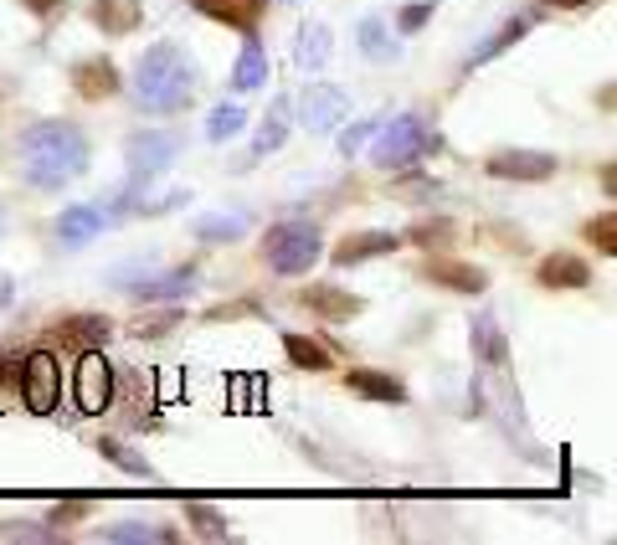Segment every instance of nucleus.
Returning <instances> with one entry per match:
<instances>
[{
	"label": "nucleus",
	"mask_w": 617,
	"mask_h": 545,
	"mask_svg": "<svg viewBox=\"0 0 617 545\" xmlns=\"http://www.w3.org/2000/svg\"><path fill=\"white\" fill-rule=\"evenodd\" d=\"M535 278H541V289H586L592 283V263L581 253H545Z\"/></svg>",
	"instance_id": "2eb2a0df"
},
{
	"label": "nucleus",
	"mask_w": 617,
	"mask_h": 545,
	"mask_svg": "<svg viewBox=\"0 0 617 545\" xmlns=\"http://www.w3.org/2000/svg\"><path fill=\"white\" fill-rule=\"evenodd\" d=\"M21 11H32L37 21H52L57 11H68V0H21Z\"/></svg>",
	"instance_id": "4c0bfd02"
},
{
	"label": "nucleus",
	"mask_w": 617,
	"mask_h": 545,
	"mask_svg": "<svg viewBox=\"0 0 617 545\" xmlns=\"http://www.w3.org/2000/svg\"><path fill=\"white\" fill-rule=\"evenodd\" d=\"M21 401L32 412H52L62 401V361L52 350H32L26 355V365H21Z\"/></svg>",
	"instance_id": "0eeeda50"
},
{
	"label": "nucleus",
	"mask_w": 617,
	"mask_h": 545,
	"mask_svg": "<svg viewBox=\"0 0 617 545\" xmlns=\"http://www.w3.org/2000/svg\"><path fill=\"white\" fill-rule=\"evenodd\" d=\"M88 499H68V505H57L52 509V525H77V520H83V514H88Z\"/></svg>",
	"instance_id": "f704fd0d"
},
{
	"label": "nucleus",
	"mask_w": 617,
	"mask_h": 545,
	"mask_svg": "<svg viewBox=\"0 0 617 545\" xmlns=\"http://www.w3.org/2000/svg\"><path fill=\"white\" fill-rule=\"evenodd\" d=\"M401 242H412V247H422V253H448V247L458 242V227L448 217H433V221H418Z\"/></svg>",
	"instance_id": "4be33fe9"
},
{
	"label": "nucleus",
	"mask_w": 617,
	"mask_h": 545,
	"mask_svg": "<svg viewBox=\"0 0 617 545\" xmlns=\"http://www.w3.org/2000/svg\"><path fill=\"white\" fill-rule=\"evenodd\" d=\"M134 299L145 304H160V299H185L196 289V268H170V272H155V278H140V283H124Z\"/></svg>",
	"instance_id": "a211bd4d"
},
{
	"label": "nucleus",
	"mask_w": 617,
	"mask_h": 545,
	"mask_svg": "<svg viewBox=\"0 0 617 545\" xmlns=\"http://www.w3.org/2000/svg\"><path fill=\"white\" fill-rule=\"evenodd\" d=\"M206 21H217L227 32H242V37H253L263 16H268V0H191Z\"/></svg>",
	"instance_id": "9d476101"
},
{
	"label": "nucleus",
	"mask_w": 617,
	"mask_h": 545,
	"mask_svg": "<svg viewBox=\"0 0 617 545\" xmlns=\"http://www.w3.org/2000/svg\"><path fill=\"white\" fill-rule=\"evenodd\" d=\"M93 448H98V453L109 458V463H119V469L124 473H149V463L140 453H129L124 443H119V437H98V443H93Z\"/></svg>",
	"instance_id": "2f4dec72"
},
{
	"label": "nucleus",
	"mask_w": 617,
	"mask_h": 545,
	"mask_svg": "<svg viewBox=\"0 0 617 545\" xmlns=\"http://www.w3.org/2000/svg\"><path fill=\"white\" fill-rule=\"evenodd\" d=\"M525 32H530V16H515V21H505V26H499V37H494V41H484V47H479V52L469 57V73H473V68H479V62H489V57H499V52H505V47H509V41H520V37H525Z\"/></svg>",
	"instance_id": "cd10ccee"
},
{
	"label": "nucleus",
	"mask_w": 617,
	"mask_h": 545,
	"mask_svg": "<svg viewBox=\"0 0 617 545\" xmlns=\"http://www.w3.org/2000/svg\"><path fill=\"white\" fill-rule=\"evenodd\" d=\"M325 257V242H319V227L314 221H273L268 237H263V263H268L278 278H299L314 263Z\"/></svg>",
	"instance_id": "20e7f679"
},
{
	"label": "nucleus",
	"mask_w": 617,
	"mask_h": 545,
	"mask_svg": "<svg viewBox=\"0 0 617 545\" xmlns=\"http://www.w3.org/2000/svg\"><path fill=\"white\" fill-rule=\"evenodd\" d=\"M16 160H21L26 185L62 191V185H73L88 170V134L73 119H41V124H32L21 134Z\"/></svg>",
	"instance_id": "f257e3e1"
},
{
	"label": "nucleus",
	"mask_w": 617,
	"mask_h": 545,
	"mask_svg": "<svg viewBox=\"0 0 617 545\" xmlns=\"http://www.w3.org/2000/svg\"><path fill=\"white\" fill-rule=\"evenodd\" d=\"M109 335H113V325L104 314H68V319L52 325V340H62L68 350H104Z\"/></svg>",
	"instance_id": "ddd939ff"
},
{
	"label": "nucleus",
	"mask_w": 617,
	"mask_h": 545,
	"mask_svg": "<svg viewBox=\"0 0 617 545\" xmlns=\"http://www.w3.org/2000/svg\"><path fill=\"white\" fill-rule=\"evenodd\" d=\"M104 232V211L98 206H68L62 217H57V237L68 242V247H83L93 237Z\"/></svg>",
	"instance_id": "aec40b11"
},
{
	"label": "nucleus",
	"mask_w": 617,
	"mask_h": 545,
	"mask_svg": "<svg viewBox=\"0 0 617 545\" xmlns=\"http://www.w3.org/2000/svg\"><path fill=\"white\" fill-rule=\"evenodd\" d=\"M134 93L149 113H181L196 98V68L176 41H155L140 68H134Z\"/></svg>",
	"instance_id": "f03ea898"
},
{
	"label": "nucleus",
	"mask_w": 617,
	"mask_h": 545,
	"mask_svg": "<svg viewBox=\"0 0 617 545\" xmlns=\"http://www.w3.org/2000/svg\"><path fill=\"white\" fill-rule=\"evenodd\" d=\"M185 525L196 530L201 541H232V530H227V514L211 505H201V499H191L185 505Z\"/></svg>",
	"instance_id": "b1692460"
},
{
	"label": "nucleus",
	"mask_w": 617,
	"mask_h": 545,
	"mask_svg": "<svg viewBox=\"0 0 617 545\" xmlns=\"http://www.w3.org/2000/svg\"><path fill=\"white\" fill-rule=\"evenodd\" d=\"M427 16H433V0H418V5H407V11L397 16V32H418Z\"/></svg>",
	"instance_id": "72a5a7b5"
},
{
	"label": "nucleus",
	"mask_w": 617,
	"mask_h": 545,
	"mask_svg": "<svg viewBox=\"0 0 617 545\" xmlns=\"http://www.w3.org/2000/svg\"><path fill=\"white\" fill-rule=\"evenodd\" d=\"M314 319H329V325H350L355 314H365V299L350 289H335V283H308V289L293 293Z\"/></svg>",
	"instance_id": "1a4fd4ad"
},
{
	"label": "nucleus",
	"mask_w": 617,
	"mask_h": 545,
	"mask_svg": "<svg viewBox=\"0 0 617 545\" xmlns=\"http://www.w3.org/2000/svg\"><path fill=\"white\" fill-rule=\"evenodd\" d=\"M93 26L109 37H134L145 26V0H93Z\"/></svg>",
	"instance_id": "f3484780"
},
{
	"label": "nucleus",
	"mask_w": 617,
	"mask_h": 545,
	"mask_svg": "<svg viewBox=\"0 0 617 545\" xmlns=\"http://www.w3.org/2000/svg\"><path fill=\"white\" fill-rule=\"evenodd\" d=\"M350 113V98L340 88H329V83H314V88L304 93V129H314V134H329V129L340 124Z\"/></svg>",
	"instance_id": "f8f14e48"
},
{
	"label": "nucleus",
	"mask_w": 617,
	"mask_h": 545,
	"mask_svg": "<svg viewBox=\"0 0 617 545\" xmlns=\"http://www.w3.org/2000/svg\"><path fill=\"white\" fill-rule=\"evenodd\" d=\"M124 149H129V191H140V185H149L155 175H165L176 165L181 140L165 134V129H149V134H134Z\"/></svg>",
	"instance_id": "39448f33"
},
{
	"label": "nucleus",
	"mask_w": 617,
	"mask_h": 545,
	"mask_svg": "<svg viewBox=\"0 0 617 545\" xmlns=\"http://www.w3.org/2000/svg\"><path fill=\"white\" fill-rule=\"evenodd\" d=\"M484 170H489L494 181L541 185V181H551V175L561 170V160H556V155H545V149H499V155L484 160Z\"/></svg>",
	"instance_id": "6e6552de"
},
{
	"label": "nucleus",
	"mask_w": 617,
	"mask_h": 545,
	"mask_svg": "<svg viewBox=\"0 0 617 545\" xmlns=\"http://www.w3.org/2000/svg\"><path fill=\"white\" fill-rule=\"evenodd\" d=\"M283 134H289V98H278V104H273V113L263 119V129H257V140H253V160H263L268 149L283 145Z\"/></svg>",
	"instance_id": "393cba45"
},
{
	"label": "nucleus",
	"mask_w": 617,
	"mask_h": 545,
	"mask_svg": "<svg viewBox=\"0 0 617 545\" xmlns=\"http://www.w3.org/2000/svg\"><path fill=\"white\" fill-rule=\"evenodd\" d=\"M77 412H109L113 407V365L104 361V350H77V382H73Z\"/></svg>",
	"instance_id": "423d86ee"
},
{
	"label": "nucleus",
	"mask_w": 617,
	"mask_h": 545,
	"mask_svg": "<svg viewBox=\"0 0 617 545\" xmlns=\"http://www.w3.org/2000/svg\"><path fill=\"white\" fill-rule=\"evenodd\" d=\"M545 5H556V11H581V5H592V0H545Z\"/></svg>",
	"instance_id": "58836bf2"
},
{
	"label": "nucleus",
	"mask_w": 617,
	"mask_h": 545,
	"mask_svg": "<svg viewBox=\"0 0 617 545\" xmlns=\"http://www.w3.org/2000/svg\"><path fill=\"white\" fill-rule=\"evenodd\" d=\"M263 83H268V57H263V47L247 37V47H242V57H237V68H232V88L253 93V88H263Z\"/></svg>",
	"instance_id": "5701e85b"
},
{
	"label": "nucleus",
	"mask_w": 617,
	"mask_h": 545,
	"mask_svg": "<svg viewBox=\"0 0 617 545\" xmlns=\"http://www.w3.org/2000/svg\"><path fill=\"white\" fill-rule=\"evenodd\" d=\"M119 68H113L109 57H83L73 68V93L83 98V104H104V98H113L119 93Z\"/></svg>",
	"instance_id": "9b49d317"
},
{
	"label": "nucleus",
	"mask_w": 617,
	"mask_h": 545,
	"mask_svg": "<svg viewBox=\"0 0 617 545\" xmlns=\"http://www.w3.org/2000/svg\"><path fill=\"white\" fill-rule=\"evenodd\" d=\"M242 232H247V217H237V211L232 217H206L196 227L201 242H232V237H242Z\"/></svg>",
	"instance_id": "7c9ffc66"
},
{
	"label": "nucleus",
	"mask_w": 617,
	"mask_h": 545,
	"mask_svg": "<svg viewBox=\"0 0 617 545\" xmlns=\"http://www.w3.org/2000/svg\"><path fill=\"white\" fill-rule=\"evenodd\" d=\"M242 129H247V109L221 104V109L206 119V140H211V145H221V140H232V134H242Z\"/></svg>",
	"instance_id": "bb28decb"
},
{
	"label": "nucleus",
	"mask_w": 617,
	"mask_h": 545,
	"mask_svg": "<svg viewBox=\"0 0 617 545\" xmlns=\"http://www.w3.org/2000/svg\"><path fill=\"white\" fill-rule=\"evenodd\" d=\"M382 32H386L382 21H365V26H361V47L371 57H386V37H382Z\"/></svg>",
	"instance_id": "c9c22d12"
},
{
	"label": "nucleus",
	"mask_w": 617,
	"mask_h": 545,
	"mask_svg": "<svg viewBox=\"0 0 617 545\" xmlns=\"http://www.w3.org/2000/svg\"><path fill=\"white\" fill-rule=\"evenodd\" d=\"M473 361H484V365L509 361V340H505V329L494 325V314H479V319H473Z\"/></svg>",
	"instance_id": "412c9836"
},
{
	"label": "nucleus",
	"mask_w": 617,
	"mask_h": 545,
	"mask_svg": "<svg viewBox=\"0 0 617 545\" xmlns=\"http://www.w3.org/2000/svg\"><path fill=\"white\" fill-rule=\"evenodd\" d=\"M401 247V237L397 232H355L346 237V242H335V268H355V263H371V257H386V253H397Z\"/></svg>",
	"instance_id": "dca6fc26"
},
{
	"label": "nucleus",
	"mask_w": 617,
	"mask_h": 545,
	"mask_svg": "<svg viewBox=\"0 0 617 545\" xmlns=\"http://www.w3.org/2000/svg\"><path fill=\"white\" fill-rule=\"evenodd\" d=\"M104 541H176V530H160V525H140V520H124V525H109L104 530Z\"/></svg>",
	"instance_id": "c756f323"
},
{
	"label": "nucleus",
	"mask_w": 617,
	"mask_h": 545,
	"mask_svg": "<svg viewBox=\"0 0 617 545\" xmlns=\"http://www.w3.org/2000/svg\"><path fill=\"white\" fill-rule=\"evenodd\" d=\"M325 57H329L325 26H304V37H299V62H308V68H325Z\"/></svg>",
	"instance_id": "473e14b6"
},
{
	"label": "nucleus",
	"mask_w": 617,
	"mask_h": 545,
	"mask_svg": "<svg viewBox=\"0 0 617 545\" xmlns=\"http://www.w3.org/2000/svg\"><path fill=\"white\" fill-rule=\"evenodd\" d=\"M283 355H289L299 371H329V350L308 335H283Z\"/></svg>",
	"instance_id": "a878e982"
},
{
	"label": "nucleus",
	"mask_w": 617,
	"mask_h": 545,
	"mask_svg": "<svg viewBox=\"0 0 617 545\" xmlns=\"http://www.w3.org/2000/svg\"><path fill=\"white\" fill-rule=\"evenodd\" d=\"M437 145L443 140H437V129L422 113H397L391 124H376V134H371V160H376V170H412Z\"/></svg>",
	"instance_id": "7ed1b4c3"
},
{
	"label": "nucleus",
	"mask_w": 617,
	"mask_h": 545,
	"mask_svg": "<svg viewBox=\"0 0 617 545\" xmlns=\"http://www.w3.org/2000/svg\"><path fill=\"white\" fill-rule=\"evenodd\" d=\"M581 237H586L602 257H613L617 253V217H613V211H602V217H592L586 227H581Z\"/></svg>",
	"instance_id": "c85d7f7f"
},
{
	"label": "nucleus",
	"mask_w": 617,
	"mask_h": 545,
	"mask_svg": "<svg viewBox=\"0 0 617 545\" xmlns=\"http://www.w3.org/2000/svg\"><path fill=\"white\" fill-rule=\"evenodd\" d=\"M422 278L437 283V289H453V293H484L489 289V272L473 268V263H453V257H427Z\"/></svg>",
	"instance_id": "4468645a"
},
{
	"label": "nucleus",
	"mask_w": 617,
	"mask_h": 545,
	"mask_svg": "<svg viewBox=\"0 0 617 545\" xmlns=\"http://www.w3.org/2000/svg\"><path fill=\"white\" fill-rule=\"evenodd\" d=\"M346 386L355 391V397H365V401H391V407H401V401H407V386H401L397 376H386V371H365V365H355V371H350Z\"/></svg>",
	"instance_id": "6ab92c4d"
},
{
	"label": "nucleus",
	"mask_w": 617,
	"mask_h": 545,
	"mask_svg": "<svg viewBox=\"0 0 617 545\" xmlns=\"http://www.w3.org/2000/svg\"><path fill=\"white\" fill-rule=\"evenodd\" d=\"M371 134H376V119H365V124L346 129V134H340V149H346V155H355V149H361L365 140H371Z\"/></svg>",
	"instance_id": "e433bc0d"
}]
</instances>
